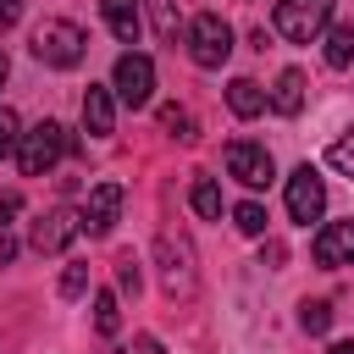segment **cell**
Segmentation results:
<instances>
[{"label": "cell", "mask_w": 354, "mask_h": 354, "mask_svg": "<svg viewBox=\"0 0 354 354\" xmlns=\"http://www.w3.org/2000/svg\"><path fill=\"white\" fill-rule=\"evenodd\" d=\"M94 332H100V337H116V332H122V304H116V293H94Z\"/></svg>", "instance_id": "18"}, {"label": "cell", "mask_w": 354, "mask_h": 354, "mask_svg": "<svg viewBox=\"0 0 354 354\" xmlns=\"http://www.w3.org/2000/svg\"><path fill=\"white\" fill-rule=\"evenodd\" d=\"M160 127H166L171 138H183V144H194V116H188L183 105H160Z\"/></svg>", "instance_id": "19"}, {"label": "cell", "mask_w": 354, "mask_h": 354, "mask_svg": "<svg viewBox=\"0 0 354 354\" xmlns=\"http://www.w3.org/2000/svg\"><path fill=\"white\" fill-rule=\"evenodd\" d=\"M116 282H122V293H138V266H133V254L116 260Z\"/></svg>", "instance_id": "26"}, {"label": "cell", "mask_w": 354, "mask_h": 354, "mask_svg": "<svg viewBox=\"0 0 354 354\" xmlns=\"http://www.w3.org/2000/svg\"><path fill=\"white\" fill-rule=\"evenodd\" d=\"M183 39H188V55H194V66H221L227 55H232V28L216 17V11H199L188 28H183Z\"/></svg>", "instance_id": "3"}, {"label": "cell", "mask_w": 354, "mask_h": 354, "mask_svg": "<svg viewBox=\"0 0 354 354\" xmlns=\"http://www.w3.org/2000/svg\"><path fill=\"white\" fill-rule=\"evenodd\" d=\"M116 210H122V183H94L88 210H83V227H88L94 238H105V232L116 227Z\"/></svg>", "instance_id": "11"}, {"label": "cell", "mask_w": 354, "mask_h": 354, "mask_svg": "<svg viewBox=\"0 0 354 354\" xmlns=\"http://www.w3.org/2000/svg\"><path fill=\"white\" fill-rule=\"evenodd\" d=\"M155 254H160V282H166V293L171 299H188L194 293V249H188V238L183 232H160V243H155Z\"/></svg>", "instance_id": "7"}, {"label": "cell", "mask_w": 354, "mask_h": 354, "mask_svg": "<svg viewBox=\"0 0 354 354\" xmlns=\"http://www.w3.org/2000/svg\"><path fill=\"white\" fill-rule=\"evenodd\" d=\"M6 72H11V66H6V55H0V83H6Z\"/></svg>", "instance_id": "32"}, {"label": "cell", "mask_w": 354, "mask_h": 354, "mask_svg": "<svg viewBox=\"0 0 354 354\" xmlns=\"http://www.w3.org/2000/svg\"><path fill=\"white\" fill-rule=\"evenodd\" d=\"M304 88H310V83H304V72H299V66H288V72L277 77V88H271V111L299 116V111H304Z\"/></svg>", "instance_id": "14"}, {"label": "cell", "mask_w": 354, "mask_h": 354, "mask_svg": "<svg viewBox=\"0 0 354 354\" xmlns=\"http://www.w3.org/2000/svg\"><path fill=\"white\" fill-rule=\"evenodd\" d=\"M83 50H88V39H83V28L77 22H66V17H50V22H39L33 28V55L44 61V66H77L83 61Z\"/></svg>", "instance_id": "1"}, {"label": "cell", "mask_w": 354, "mask_h": 354, "mask_svg": "<svg viewBox=\"0 0 354 354\" xmlns=\"http://www.w3.org/2000/svg\"><path fill=\"white\" fill-rule=\"evenodd\" d=\"M299 321H304V332H326L332 326V304L326 299H304L299 304Z\"/></svg>", "instance_id": "21"}, {"label": "cell", "mask_w": 354, "mask_h": 354, "mask_svg": "<svg viewBox=\"0 0 354 354\" xmlns=\"http://www.w3.org/2000/svg\"><path fill=\"white\" fill-rule=\"evenodd\" d=\"M66 149H72L66 127H61V122H39V127H28V133L17 138V166H22L28 177H44Z\"/></svg>", "instance_id": "2"}, {"label": "cell", "mask_w": 354, "mask_h": 354, "mask_svg": "<svg viewBox=\"0 0 354 354\" xmlns=\"http://www.w3.org/2000/svg\"><path fill=\"white\" fill-rule=\"evenodd\" d=\"M17 138H22V133H17V111H6V105H0V160L17 149Z\"/></svg>", "instance_id": "25"}, {"label": "cell", "mask_w": 354, "mask_h": 354, "mask_svg": "<svg viewBox=\"0 0 354 354\" xmlns=\"http://www.w3.org/2000/svg\"><path fill=\"white\" fill-rule=\"evenodd\" d=\"M227 105H232V116L249 122V116L266 111V88H260L254 77H232V83H227Z\"/></svg>", "instance_id": "15"}, {"label": "cell", "mask_w": 354, "mask_h": 354, "mask_svg": "<svg viewBox=\"0 0 354 354\" xmlns=\"http://www.w3.org/2000/svg\"><path fill=\"white\" fill-rule=\"evenodd\" d=\"M310 254H315V266H326V271L354 266V221H326V227L315 232Z\"/></svg>", "instance_id": "9"}, {"label": "cell", "mask_w": 354, "mask_h": 354, "mask_svg": "<svg viewBox=\"0 0 354 354\" xmlns=\"http://www.w3.org/2000/svg\"><path fill=\"white\" fill-rule=\"evenodd\" d=\"M326 354H354V343H332V348H326Z\"/></svg>", "instance_id": "31"}, {"label": "cell", "mask_w": 354, "mask_h": 354, "mask_svg": "<svg viewBox=\"0 0 354 354\" xmlns=\"http://www.w3.org/2000/svg\"><path fill=\"white\" fill-rule=\"evenodd\" d=\"M232 221H238V232H249V238H260V232H266V205H254V199H243V205L232 210Z\"/></svg>", "instance_id": "20"}, {"label": "cell", "mask_w": 354, "mask_h": 354, "mask_svg": "<svg viewBox=\"0 0 354 354\" xmlns=\"http://www.w3.org/2000/svg\"><path fill=\"white\" fill-rule=\"evenodd\" d=\"M321 210H326V183H321L315 166H299L288 177V216L299 227H310V221H321Z\"/></svg>", "instance_id": "8"}, {"label": "cell", "mask_w": 354, "mask_h": 354, "mask_svg": "<svg viewBox=\"0 0 354 354\" xmlns=\"http://www.w3.org/2000/svg\"><path fill=\"white\" fill-rule=\"evenodd\" d=\"M77 232H83V216L61 205V210L39 216V227H33V249H39V254H61V249H66Z\"/></svg>", "instance_id": "10"}, {"label": "cell", "mask_w": 354, "mask_h": 354, "mask_svg": "<svg viewBox=\"0 0 354 354\" xmlns=\"http://www.w3.org/2000/svg\"><path fill=\"white\" fill-rule=\"evenodd\" d=\"M127 354H166V348H160V337H149V332H144V337H133V348H127Z\"/></svg>", "instance_id": "29"}, {"label": "cell", "mask_w": 354, "mask_h": 354, "mask_svg": "<svg viewBox=\"0 0 354 354\" xmlns=\"http://www.w3.org/2000/svg\"><path fill=\"white\" fill-rule=\"evenodd\" d=\"M100 17H105V28L122 39V44H138V0H100Z\"/></svg>", "instance_id": "13"}, {"label": "cell", "mask_w": 354, "mask_h": 354, "mask_svg": "<svg viewBox=\"0 0 354 354\" xmlns=\"http://www.w3.org/2000/svg\"><path fill=\"white\" fill-rule=\"evenodd\" d=\"M17 210H22V194H11V188H6V194H0V232L11 227V216H17Z\"/></svg>", "instance_id": "27"}, {"label": "cell", "mask_w": 354, "mask_h": 354, "mask_svg": "<svg viewBox=\"0 0 354 354\" xmlns=\"http://www.w3.org/2000/svg\"><path fill=\"white\" fill-rule=\"evenodd\" d=\"M326 66H332V72H348V66H354V22H337V28L326 33Z\"/></svg>", "instance_id": "16"}, {"label": "cell", "mask_w": 354, "mask_h": 354, "mask_svg": "<svg viewBox=\"0 0 354 354\" xmlns=\"http://www.w3.org/2000/svg\"><path fill=\"white\" fill-rule=\"evenodd\" d=\"M83 293H88V266L72 260V266L61 271V299H83Z\"/></svg>", "instance_id": "24"}, {"label": "cell", "mask_w": 354, "mask_h": 354, "mask_svg": "<svg viewBox=\"0 0 354 354\" xmlns=\"http://www.w3.org/2000/svg\"><path fill=\"white\" fill-rule=\"evenodd\" d=\"M83 127H88L94 138H105V133L116 127V100H111V88L88 83V94H83Z\"/></svg>", "instance_id": "12"}, {"label": "cell", "mask_w": 354, "mask_h": 354, "mask_svg": "<svg viewBox=\"0 0 354 354\" xmlns=\"http://www.w3.org/2000/svg\"><path fill=\"white\" fill-rule=\"evenodd\" d=\"M188 205H194L205 221H216V216H221V188H216L210 177H194V188H188Z\"/></svg>", "instance_id": "17"}, {"label": "cell", "mask_w": 354, "mask_h": 354, "mask_svg": "<svg viewBox=\"0 0 354 354\" xmlns=\"http://www.w3.org/2000/svg\"><path fill=\"white\" fill-rule=\"evenodd\" d=\"M11 254H17V238H6V232H0V266H6Z\"/></svg>", "instance_id": "30"}, {"label": "cell", "mask_w": 354, "mask_h": 354, "mask_svg": "<svg viewBox=\"0 0 354 354\" xmlns=\"http://www.w3.org/2000/svg\"><path fill=\"white\" fill-rule=\"evenodd\" d=\"M17 17H22V0H0V33L17 28Z\"/></svg>", "instance_id": "28"}, {"label": "cell", "mask_w": 354, "mask_h": 354, "mask_svg": "<svg viewBox=\"0 0 354 354\" xmlns=\"http://www.w3.org/2000/svg\"><path fill=\"white\" fill-rule=\"evenodd\" d=\"M111 88H116V100H122L127 111H144V105H149V94H155V61H149V55H138V50L116 55Z\"/></svg>", "instance_id": "5"}, {"label": "cell", "mask_w": 354, "mask_h": 354, "mask_svg": "<svg viewBox=\"0 0 354 354\" xmlns=\"http://www.w3.org/2000/svg\"><path fill=\"white\" fill-rule=\"evenodd\" d=\"M326 166H332V171H343V177H354V127L326 149Z\"/></svg>", "instance_id": "23"}, {"label": "cell", "mask_w": 354, "mask_h": 354, "mask_svg": "<svg viewBox=\"0 0 354 354\" xmlns=\"http://www.w3.org/2000/svg\"><path fill=\"white\" fill-rule=\"evenodd\" d=\"M221 160H227V177H238L243 188H266V183L277 177L271 149H266V144H254V138H232V144L221 149Z\"/></svg>", "instance_id": "6"}, {"label": "cell", "mask_w": 354, "mask_h": 354, "mask_svg": "<svg viewBox=\"0 0 354 354\" xmlns=\"http://www.w3.org/2000/svg\"><path fill=\"white\" fill-rule=\"evenodd\" d=\"M326 22H332V0H277V11H271V28L293 44H310Z\"/></svg>", "instance_id": "4"}, {"label": "cell", "mask_w": 354, "mask_h": 354, "mask_svg": "<svg viewBox=\"0 0 354 354\" xmlns=\"http://www.w3.org/2000/svg\"><path fill=\"white\" fill-rule=\"evenodd\" d=\"M144 6H149V17H155V33H160V39H177V28H183V22H177V6H171V0H144Z\"/></svg>", "instance_id": "22"}]
</instances>
